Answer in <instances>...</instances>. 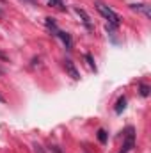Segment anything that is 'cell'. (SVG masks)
<instances>
[{
	"label": "cell",
	"instance_id": "6da1fadb",
	"mask_svg": "<svg viewBox=\"0 0 151 153\" xmlns=\"http://www.w3.org/2000/svg\"><path fill=\"white\" fill-rule=\"evenodd\" d=\"M96 9H98V13L109 22V25L107 27H110V29H115V27H119V14L115 13V11H112L109 5H105V4H101V2H96Z\"/></svg>",
	"mask_w": 151,
	"mask_h": 153
},
{
	"label": "cell",
	"instance_id": "7a4b0ae2",
	"mask_svg": "<svg viewBox=\"0 0 151 153\" xmlns=\"http://www.w3.org/2000/svg\"><path fill=\"white\" fill-rule=\"evenodd\" d=\"M133 144H135V139H133V130H132V128H128L126 141H124V144H123V150H121L119 153H128V152H132Z\"/></svg>",
	"mask_w": 151,
	"mask_h": 153
},
{
	"label": "cell",
	"instance_id": "3957f363",
	"mask_svg": "<svg viewBox=\"0 0 151 153\" xmlns=\"http://www.w3.org/2000/svg\"><path fill=\"white\" fill-rule=\"evenodd\" d=\"M75 13L78 14V16H80V18H82V23L85 25V29H87V30H93V29H94V27H93V23H91V18H89V14H87L84 9H80V7H75Z\"/></svg>",
	"mask_w": 151,
	"mask_h": 153
},
{
	"label": "cell",
	"instance_id": "277c9868",
	"mask_svg": "<svg viewBox=\"0 0 151 153\" xmlns=\"http://www.w3.org/2000/svg\"><path fill=\"white\" fill-rule=\"evenodd\" d=\"M64 70L70 73V76L73 78V80H78L80 78V73H78V70L75 68V64H73V61H70V59H66L64 61Z\"/></svg>",
	"mask_w": 151,
	"mask_h": 153
},
{
	"label": "cell",
	"instance_id": "5b68a950",
	"mask_svg": "<svg viewBox=\"0 0 151 153\" xmlns=\"http://www.w3.org/2000/svg\"><path fill=\"white\" fill-rule=\"evenodd\" d=\"M132 9H133V11H139V13H142L146 18H150V16H151L150 5H146V4H135V5H132Z\"/></svg>",
	"mask_w": 151,
	"mask_h": 153
},
{
	"label": "cell",
	"instance_id": "8992f818",
	"mask_svg": "<svg viewBox=\"0 0 151 153\" xmlns=\"http://www.w3.org/2000/svg\"><path fill=\"white\" fill-rule=\"evenodd\" d=\"M57 38H61V39H62V43L66 45V48H71V46H73L71 36H70L68 32H62V30H59V32H57Z\"/></svg>",
	"mask_w": 151,
	"mask_h": 153
},
{
	"label": "cell",
	"instance_id": "52a82bcc",
	"mask_svg": "<svg viewBox=\"0 0 151 153\" xmlns=\"http://www.w3.org/2000/svg\"><path fill=\"white\" fill-rule=\"evenodd\" d=\"M44 23H46V29H48V30H50L53 36H57V32H59V29H57V23H55L52 18H46V22H44Z\"/></svg>",
	"mask_w": 151,
	"mask_h": 153
},
{
	"label": "cell",
	"instance_id": "ba28073f",
	"mask_svg": "<svg viewBox=\"0 0 151 153\" xmlns=\"http://www.w3.org/2000/svg\"><path fill=\"white\" fill-rule=\"evenodd\" d=\"M124 107H126V100L121 96V98L117 100V103H115V112H117V114H121V112L124 111Z\"/></svg>",
	"mask_w": 151,
	"mask_h": 153
},
{
	"label": "cell",
	"instance_id": "9c48e42d",
	"mask_svg": "<svg viewBox=\"0 0 151 153\" xmlns=\"http://www.w3.org/2000/svg\"><path fill=\"white\" fill-rule=\"evenodd\" d=\"M98 139H100V143H101V144H105V143H107V132H105L103 128H100V130H98Z\"/></svg>",
	"mask_w": 151,
	"mask_h": 153
},
{
	"label": "cell",
	"instance_id": "30bf717a",
	"mask_svg": "<svg viewBox=\"0 0 151 153\" xmlns=\"http://www.w3.org/2000/svg\"><path fill=\"white\" fill-rule=\"evenodd\" d=\"M48 5L52 7H62V0H48Z\"/></svg>",
	"mask_w": 151,
	"mask_h": 153
},
{
	"label": "cell",
	"instance_id": "8fae6325",
	"mask_svg": "<svg viewBox=\"0 0 151 153\" xmlns=\"http://www.w3.org/2000/svg\"><path fill=\"white\" fill-rule=\"evenodd\" d=\"M141 94H142V96H148V94H150V87H148L146 84L141 85Z\"/></svg>",
	"mask_w": 151,
	"mask_h": 153
},
{
	"label": "cell",
	"instance_id": "7c38bea8",
	"mask_svg": "<svg viewBox=\"0 0 151 153\" xmlns=\"http://www.w3.org/2000/svg\"><path fill=\"white\" fill-rule=\"evenodd\" d=\"M85 59H87V62H89V66H91V68H93V70H96V64H94V61H93V57H91V55H89V53H87V55H85Z\"/></svg>",
	"mask_w": 151,
	"mask_h": 153
},
{
	"label": "cell",
	"instance_id": "4fadbf2b",
	"mask_svg": "<svg viewBox=\"0 0 151 153\" xmlns=\"http://www.w3.org/2000/svg\"><path fill=\"white\" fill-rule=\"evenodd\" d=\"M0 61H7V55L4 52H0Z\"/></svg>",
	"mask_w": 151,
	"mask_h": 153
},
{
	"label": "cell",
	"instance_id": "5bb4252c",
	"mask_svg": "<svg viewBox=\"0 0 151 153\" xmlns=\"http://www.w3.org/2000/svg\"><path fill=\"white\" fill-rule=\"evenodd\" d=\"M2 73H4V70H2V68H0V75H2Z\"/></svg>",
	"mask_w": 151,
	"mask_h": 153
},
{
	"label": "cell",
	"instance_id": "9a60e30c",
	"mask_svg": "<svg viewBox=\"0 0 151 153\" xmlns=\"http://www.w3.org/2000/svg\"><path fill=\"white\" fill-rule=\"evenodd\" d=\"M0 102H4V98H2V96H0Z\"/></svg>",
	"mask_w": 151,
	"mask_h": 153
}]
</instances>
